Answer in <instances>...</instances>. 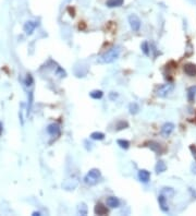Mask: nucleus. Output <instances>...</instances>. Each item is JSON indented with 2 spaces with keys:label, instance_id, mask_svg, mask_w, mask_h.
<instances>
[{
  "label": "nucleus",
  "instance_id": "1",
  "mask_svg": "<svg viewBox=\"0 0 196 216\" xmlns=\"http://www.w3.org/2000/svg\"><path fill=\"white\" fill-rule=\"evenodd\" d=\"M120 56V47H112L108 51H106L100 57V62L102 63H111L114 60H117Z\"/></svg>",
  "mask_w": 196,
  "mask_h": 216
},
{
  "label": "nucleus",
  "instance_id": "2",
  "mask_svg": "<svg viewBox=\"0 0 196 216\" xmlns=\"http://www.w3.org/2000/svg\"><path fill=\"white\" fill-rule=\"evenodd\" d=\"M100 177H102V172H100L99 169H91L88 174L84 177V182L86 184H90V186H95L99 181Z\"/></svg>",
  "mask_w": 196,
  "mask_h": 216
},
{
  "label": "nucleus",
  "instance_id": "3",
  "mask_svg": "<svg viewBox=\"0 0 196 216\" xmlns=\"http://www.w3.org/2000/svg\"><path fill=\"white\" fill-rule=\"evenodd\" d=\"M173 87H174L173 84H171V83H167V84H164V85H161V86H159L156 93L159 97H166L173 91Z\"/></svg>",
  "mask_w": 196,
  "mask_h": 216
},
{
  "label": "nucleus",
  "instance_id": "4",
  "mask_svg": "<svg viewBox=\"0 0 196 216\" xmlns=\"http://www.w3.org/2000/svg\"><path fill=\"white\" fill-rule=\"evenodd\" d=\"M129 23H130V26H131V28L133 31H135V32H137V31H139V28H141V20H139V17H137V15L135 14H131L129 17Z\"/></svg>",
  "mask_w": 196,
  "mask_h": 216
},
{
  "label": "nucleus",
  "instance_id": "5",
  "mask_svg": "<svg viewBox=\"0 0 196 216\" xmlns=\"http://www.w3.org/2000/svg\"><path fill=\"white\" fill-rule=\"evenodd\" d=\"M173 130H174V124L171 123V122H166L161 128V135L164 138L169 137Z\"/></svg>",
  "mask_w": 196,
  "mask_h": 216
},
{
  "label": "nucleus",
  "instance_id": "6",
  "mask_svg": "<svg viewBox=\"0 0 196 216\" xmlns=\"http://www.w3.org/2000/svg\"><path fill=\"white\" fill-rule=\"evenodd\" d=\"M185 74H187L189 77H196V66L193 63H186L183 68Z\"/></svg>",
  "mask_w": 196,
  "mask_h": 216
},
{
  "label": "nucleus",
  "instance_id": "7",
  "mask_svg": "<svg viewBox=\"0 0 196 216\" xmlns=\"http://www.w3.org/2000/svg\"><path fill=\"white\" fill-rule=\"evenodd\" d=\"M158 203H159V206H160V209H161L162 212L167 213L169 212V206H168V203H167V198L162 194L158 196Z\"/></svg>",
  "mask_w": 196,
  "mask_h": 216
},
{
  "label": "nucleus",
  "instance_id": "8",
  "mask_svg": "<svg viewBox=\"0 0 196 216\" xmlns=\"http://www.w3.org/2000/svg\"><path fill=\"white\" fill-rule=\"evenodd\" d=\"M139 178L142 182L146 184V182L149 181V179H150V174H149V172H147L146 169H141L139 172Z\"/></svg>",
  "mask_w": 196,
  "mask_h": 216
},
{
  "label": "nucleus",
  "instance_id": "9",
  "mask_svg": "<svg viewBox=\"0 0 196 216\" xmlns=\"http://www.w3.org/2000/svg\"><path fill=\"white\" fill-rule=\"evenodd\" d=\"M36 23L35 22H33V21H28V22L25 23L24 24V32L26 33V34H28V35H31V34H33V32H34V30H35V28H36Z\"/></svg>",
  "mask_w": 196,
  "mask_h": 216
},
{
  "label": "nucleus",
  "instance_id": "10",
  "mask_svg": "<svg viewBox=\"0 0 196 216\" xmlns=\"http://www.w3.org/2000/svg\"><path fill=\"white\" fill-rule=\"evenodd\" d=\"M107 205L109 206V207H111V209H116V207H119L120 201L116 196H109L107 199Z\"/></svg>",
  "mask_w": 196,
  "mask_h": 216
},
{
  "label": "nucleus",
  "instance_id": "11",
  "mask_svg": "<svg viewBox=\"0 0 196 216\" xmlns=\"http://www.w3.org/2000/svg\"><path fill=\"white\" fill-rule=\"evenodd\" d=\"M47 132L50 134V135H58L60 133V127L57 123H51L48 126L47 128Z\"/></svg>",
  "mask_w": 196,
  "mask_h": 216
},
{
  "label": "nucleus",
  "instance_id": "12",
  "mask_svg": "<svg viewBox=\"0 0 196 216\" xmlns=\"http://www.w3.org/2000/svg\"><path fill=\"white\" fill-rule=\"evenodd\" d=\"M94 212L96 215H105V214H108V209L105 205H102V203H98L95 206Z\"/></svg>",
  "mask_w": 196,
  "mask_h": 216
},
{
  "label": "nucleus",
  "instance_id": "13",
  "mask_svg": "<svg viewBox=\"0 0 196 216\" xmlns=\"http://www.w3.org/2000/svg\"><path fill=\"white\" fill-rule=\"evenodd\" d=\"M77 186V180H65L63 184H62V187L65 189V190H73L74 188H76Z\"/></svg>",
  "mask_w": 196,
  "mask_h": 216
},
{
  "label": "nucleus",
  "instance_id": "14",
  "mask_svg": "<svg viewBox=\"0 0 196 216\" xmlns=\"http://www.w3.org/2000/svg\"><path fill=\"white\" fill-rule=\"evenodd\" d=\"M124 0H107L106 6L109 8H116V7H121L123 5Z\"/></svg>",
  "mask_w": 196,
  "mask_h": 216
},
{
  "label": "nucleus",
  "instance_id": "15",
  "mask_svg": "<svg viewBox=\"0 0 196 216\" xmlns=\"http://www.w3.org/2000/svg\"><path fill=\"white\" fill-rule=\"evenodd\" d=\"M148 146L151 151H154L157 154H160V153H161V146H160V144L157 143V142H149Z\"/></svg>",
  "mask_w": 196,
  "mask_h": 216
},
{
  "label": "nucleus",
  "instance_id": "16",
  "mask_svg": "<svg viewBox=\"0 0 196 216\" xmlns=\"http://www.w3.org/2000/svg\"><path fill=\"white\" fill-rule=\"evenodd\" d=\"M155 169H156V172H157V174H160V172H166L167 166H166V164H165V161H159L158 163H157L156 167H155Z\"/></svg>",
  "mask_w": 196,
  "mask_h": 216
},
{
  "label": "nucleus",
  "instance_id": "17",
  "mask_svg": "<svg viewBox=\"0 0 196 216\" xmlns=\"http://www.w3.org/2000/svg\"><path fill=\"white\" fill-rule=\"evenodd\" d=\"M161 194L166 196V198H172V196L174 195V190L172 188L166 187V188H164L161 190Z\"/></svg>",
  "mask_w": 196,
  "mask_h": 216
},
{
  "label": "nucleus",
  "instance_id": "18",
  "mask_svg": "<svg viewBox=\"0 0 196 216\" xmlns=\"http://www.w3.org/2000/svg\"><path fill=\"white\" fill-rule=\"evenodd\" d=\"M195 95H196V86H192L187 91V98H189V102L192 103L195 98Z\"/></svg>",
  "mask_w": 196,
  "mask_h": 216
},
{
  "label": "nucleus",
  "instance_id": "19",
  "mask_svg": "<svg viewBox=\"0 0 196 216\" xmlns=\"http://www.w3.org/2000/svg\"><path fill=\"white\" fill-rule=\"evenodd\" d=\"M90 95L94 100H100V98L104 96V93H102V91H100V89H95V91H92V92L90 93Z\"/></svg>",
  "mask_w": 196,
  "mask_h": 216
},
{
  "label": "nucleus",
  "instance_id": "20",
  "mask_svg": "<svg viewBox=\"0 0 196 216\" xmlns=\"http://www.w3.org/2000/svg\"><path fill=\"white\" fill-rule=\"evenodd\" d=\"M129 110H130V114L131 115H136L139 110V107L136 103H131L129 106Z\"/></svg>",
  "mask_w": 196,
  "mask_h": 216
},
{
  "label": "nucleus",
  "instance_id": "21",
  "mask_svg": "<svg viewBox=\"0 0 196 216\" xmlns=\"http://www.w3.org/2000/svg\"><path fill=\"white\" fill-rule=\"evenodd\" d=\"M91 138L93 140H98V141H102V140L105 139V134L102 133V132H93L91 134Z\"/></svg>",
  "mask_w": 196,
  "mask_h": 216
},
{
  "label": "nucleus",
  "instance_id": "22",
  "mask_svg": "<svg viewBox=\"0 0 196 216\" xmlns=\"http://www.w3.org/2000/svg\"><path fill=\"white\" fill-rule=\"evenodd\" d=\"M118 145H119L121 149L128 150L130 147V142L127 140H118Z\"/></svg>",
  "mask_w": 196,
  "mask_h": 216
},
{
  "label": "nucleus",
  "instance_id": "23",
  "mask_svg": "<svg viewBox=\"0 0 196 216\" xmlns=\"http://www.w3.org/2000/svg\"><path fill=\"white\" fill-rule=\"evenodd\" d=\"M79 213L81 214V215H86L87 207H86V205H85L84 203H81L79 205Z\"/></svg>",
  "mask_w": 196,
  "mask_h": 216
},
{
  "label": "nucleus",
  "instance_id": "24",
  "mask_svg": "<svg viewBox=\"0 0 196 216\" xmlns=\"http://www.w3.org/2000/svg\"><path fill=\"white\" fill-rule=\"evenodd\" d=\"M141 48L142 50H143V52H144L145 55L148 56L149 55V47H148V43L147 42H144L143 44L141 45Z\"/></svg>",
  "mask_w": 196,
  "mask_h": 216
},
{
  "label": "nucleus",
  "instance_id": "25",
  "mask_svg": "<svg viewBox=\"0 0 196 216\" xmlns=\"http://www.w3.org/2000/svg\"><path fill=\"white\" fill-rule=\"evenodd\" d=\"M129 127V123L127 121H119L117 123V130H122Z\"/></svg>",
  "mask_w": 196,
  "mask_h": 216
},
{
  "label": "nucleus",
  "instance_id": "26",
  "mask_svg": "<svg viewBox=\"0 0 196 216\" xmlns=\"http://www.w3.org/2000/svg\"><path fill=\"white\" fill-rule=\"evenodd\" d=\"M32 105H33V92H30L28 94V115L30 114L31 109H32Z\"/></svg>",
  "mask_w": 196,
  "mask_h": 216
},
{
  "label": "nucleus",
  "instance_id": "27",
  "mask_svg": "<svg viewBox=\"0 0 196 216\" xmlns=\"http://www.w3.org/2000/svg\"><path fill=\"white\" fill-rule=\"evenodd\" d=\"M33 83H34V79H33V77L31 74H28L26 75V78H25V85H26V86H31Z\"/></svg>",
  "mask_w": 196,
  "mask_h": 216
},
{
  "label": "nucleus",
  "instance_id": "28",
  "mask_svg": "<svg viewBox=\"0 0 196 216\" xmlns=\"http://www.w3.org/2000/svg\"><path fill=\"white\" fill-rule=\"evenodd\" d=\"M109 97H110V100H114L118 97V94H117V93H114V92H111L109 94Z\"/></svg>",
  "mask_w": 196,
  "mask_h": 216
},
{
  "label": "nucleus",
  "instance_id": "29",
  "mask_svg": "<svg viewBox=\"0 0 196 216\" xmlns=\"http://www.w3.org/2000/svg\"><path fill=\"white\" fill-rule=\"evenodd\" d=\"M190 150L192 151V153H193V156L195 157V159H196V147L194 146V145H191V146H190Z\"/></svg>",
  "mask_w": 196,
  "mask_h": 216
},
{
  "label": "nucleus",
  "instance_id": "30",
  "mask_svg": "<svg viewBox=\"0 0 196 216\" xmlns=\"http://www.w3.org/2000/svg\"><path fill=\"white\" fill-rule=\"evenodd\" d=\"M33 215H34V216H39L40 213H39V212H33Z\"/></svg>",
  "mask_w": 196,
  "mask_h": 216
}]
</instances>
